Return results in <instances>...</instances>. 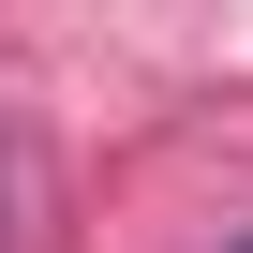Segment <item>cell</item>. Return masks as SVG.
<instances>
[{
  "label": "cell",
  "mask_w": 253,
  "mask_h": 253,
  "mask_svg": "<svg viewBox=\"0 0 253 253\" xmlns=\"http://www.w3.org/2000/svg\"><path fill=\"white\" fill-rule=\"evenodd\" d=\"M238 253H253V238H238Z\"/></svg>",
  "instance_id": "cell-1"
}]
</instances>
